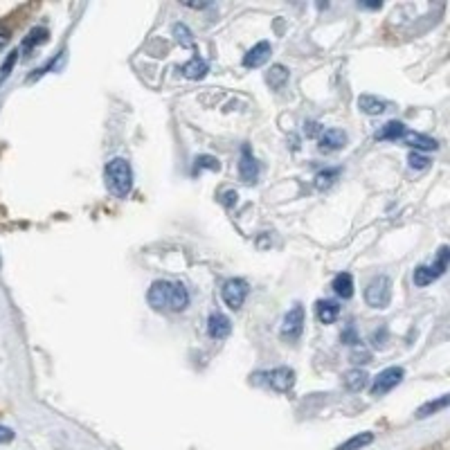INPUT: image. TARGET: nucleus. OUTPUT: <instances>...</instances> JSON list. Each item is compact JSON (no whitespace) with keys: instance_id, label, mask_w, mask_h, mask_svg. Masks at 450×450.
<instances>
[{"instance_id":"5701e85b","label":"nucleus","mask_w":450,"mask_h":450,"mask_svg":"<svg viewBox=\"0 0 450 450\" xmlns=\"http://www.w3.org/2000/svg\"><path fill=\"white\" fill-rule=\"evenodd\" d=\"M46 41H48V29H46V27L32 29L29 37L23 41V50H20V52H29L34 46H41V43H46Z\"/></svg>"},{"instance_id":"bb28decb","label":"nucleus","mask_w":450,"mask_h":450,"mask_svg":"<svg viewBox=\"0 0 450 450\" xmlns=\"http://www.w3.org/2000/svg\"><path fill=\"white\" fill-rule=\"evenodd\" d=\"M412 279H414V286H428V284H432V282H435L432 272H430V268H428V266L414 268Z\"/></svg>"},{"instance_id":"9d476101","label":"nucleus","mask_w":450,"mask_h":450,"mask_svg":"<svg viewBox=\"0 0 450 450\" xmlns=\"http://www.w3.org/2000/svg\"><path fill=\"white\" fill-rule=\"evenodd\" d=\"M268 59H270V43L259 41L257 46H252L244 54V68H261Z\"/></svg>"},{"instance_id":"dca6fc26","label":"nucleus","mask_w":450,"mask_h":450,"mask_svg":"<svg viewBox=\"0 0 450 450\" xmlns=\"http://www.w3.org/2000/svg\"><path fill=\"white\" fill-rule=\"evenodd\" d=\"M331 289H333V293L338 295V298L349 300L351 295H354V277H351L349 272H340V275L333 277Z\"/></svg>"},{"instance_id":"39448f33","label":"nucleus","mask_w":450,"mask_h":450,"mask_svg":"<svg viewBox=\"0 0 450 450\" xmlns=\"http://www.w3.org/2000/svg\"><path fill=\"white\" fill-rule=\"evenodd\" d=\"M403 376H405L403 367H388V369H383L380 374L374 378V385H371V397H383V394L392 392L403 380Z\"/></svg>"},{"instance_id":"9b49d317","label":"nucleus","mask_w":450,"mask_h":450,"mask_svg":"<svg viewBox=\"0 0 450 450\" xmlns=\"http://www.w3.org/2000/svg\"><path fill=\"white\" fill-rule=\"evenodd\" d=\"M232 331V322H230V317L223 315V313H212L210 320H207V333H210L212 340H223L230 336Z\"/></svg>"},{"instance_id":"c85d7f7f","label":"nucleus","mask_w":450,"mask_h":450,"mask_svg":"<svg viewBox=\"0 0 450 450\" xmlns=\"http://www.w3.org/2000/svg\"><path fill=\"white\" fill-rule=\"evenodd\" d=\"M408 162H410V167H412V169H425L428 164H430V160H428V156H423V153H419V151H412V153H410V158H408Z\"/></svg>"},{"instance_id":"b1692460","label":"nucleus","mask_w":450,"mask_h":450,"mask_svg":"<svg viewBox=\"0 0 450 450\" xmlns=\"http://www.w3.org/2000/svg\"><path fill=\"white\" fill-rule=\"evenodd\" d=\"M448 403H450V397H446V394H444L442 399H437V401H430V403L421 405L419 412H416V416H419V419H425V416H430V414H435V412H439V410H444Z\"/></svg>"},{"instance_id":"f8f14e48","label":"nucleus","mask_w":450,"mask_h":450,"mask_svg":"<svg viewBox=\"0 0 450 450\" xmlns=\"http://www.w3.org/2000/svg\"><path fill=\"white\" fill-rule=\"evenodd\" d=\"M405 145L412 147L414 151H437L439 149V142L432 140V138H428V135H421V133H405L401 138Z\"/></svg>"},{"instance_id":"412c9836","label":"nucleus","mask_w":450,"mask_h":450,"mask_svg":"<svg viewBox=\"0 0 450 450\" xmlns=\"http://www.w3.org/2000/svg\"><path fill=\"white\" fill-rule=\"evenodd\" d=\"M371 442H374V435H371V432H360V435H356V437L347 439L345 444H340L336 450H360V448L369 446Z\"/></svg>"},{"instance_id":"393cba45","label":"nucleus","mask_w":450,"mask_h":450,"mask_svg":"<svg viewBox=\"0 0 450 450\" xmlns=\"http://www.w3.org/2000/svg\"><path fill=\"white\" fill-rule=\"evenodd\" d=\"M18 54H20V50L16 48V50H12L7 54V59L3 61V65H0V86H3L7 79H9V74H12V70H14V65H16V61H18Z\"/></svg>"},{"instance_id":"4be33fe9","label":"nucleus","mask_w":450,"mask_h":450,"mask_svg":"<svg viewBox=\"0 0 450 450\" xmlns=\"http://www.w3.org/2000/svg\"><path fill=\"white\" fill-rule=\"evenodd\" d=\"M171 32H173V37H176V41H178L180 48H190V50L194 48V37H192L190 27L185 23H176Z\"/></svg>"},{"instance_id":"f704fd0d","label":"nucleus","mask_w":450,"mask_h":450,"mask_svg":"<svg viewBox=\"0 0 450 450\" xmlns=\"http://www.w3.org/2000/svg\"><path fill=\"white\" fill-rule=\"evenodd\" d=\"M7 43H9V29L0 25V50H3Z\"/></svg>"},{"instance_id":"a211bd4d","label":"nucleus","mask_w":450,"mask_h":450,"mask_svg":"<svg viewBox=\"0 0 450 450\" xmlns=\"http://www.w3.org/2000/svg\"><path fill=\"white\" fill-rule=\"evenodd\" d=\"M266 84L272 88V91H282V88L289 84V70L279 63L272 65V68L266 72Z\"/></svg>"},{"instance_id":"6e6552de","label":"nucleus","mask_w":450,"mask_h":450,"mask_svg":"<svg viewBox=\"0 0 450 450\" xmlns=\"http://www.w3.org/2000/svg\"><path fill=\"white\" fill-rule=\"evenodd\" d=\"M239 176H241V180L244 183H257L259 178V164L255 160V156H252V151L248 147L241 149V158H239Z\"/></svg>"},{"instance_id":"f257e3e1","label":"nucleus","mask_w":450,"mask_h":450,"mask_svg":"<svg viewBox=\"0 0 450 450\" xmlns=\"http://www.w3.org/2000/svg\"><path fill=\"white\" fill-rule=\"evenodd\" d=\"M147 300L156 311H173L178 313L183 309H187L190 304V293L183 284H173V282H164L158 279L151 284V289L147 293Z\"/></svg>"},{"instance_id":"1a4fd4ad","label":"nucleus","mask_w":450,"mask_h":450,"mask_svg":"<svg viewBox=\"0 0 450 450\" xmlns=\"http://www.w3.org/2000/svg\"><path fill=\"white\" fill-rule=\"evenodd\" d=\"M268 385L275 390V392H289L295 385V371L291 367H277L268 371Z\"/></svg>"},{"instance_id":"6ab92c4d","label":"nucleus","mask_w":450,"mask_h":450,"mask_svg":"<svg viewBox=\"0 0 450 450\" xmlns=\"http://www.w3.org/2000/svg\"><path fill=\"white\" fill-rule=\"evenodd\" d=\"M405 133H408V128H405V124L403 122H388L385 126H380V131L376 133V140H392V142H397V140H401Z\"/></svg>"},{"instance_id":"7c9ffc66","label":"nucleus","mask_w":450,"mask_h":450,"mask_svg":"<svg viewBox=\"0 0 450 450\" xmlns=\"http://www.w3.org/2000/svg\"><path fill=\"white\" fill-rule=\"evenodd\" d=\"M322 131H324V126H320V122H306V124H304L306 138H320Z\"/></svg>"},{"instance_id":"0eeeda50","label":"nucleus","mask_w":450,"mask_h":450,"mask_svg":"<svg viewBox=\"0 0 450 450\" xmlns=\"http://www.w3.org/2000/svg\"><path fill=\"white\" fill-rule=\"evenodd\" d=\"M345 145H347V133L340 128H326L320 133V138H317V149H320V153L340 151Z\"/></svg>"},{"instance_id":"f3484780","label":"nucleus","mask_w":450,"mask_h":450,"mask_svg":"<svg viewBox=\"0 0 450 450\" xmlns=\"http://www.w3.org/2000/svg\"><path fill=\"white\" fill-rule=\"evenodd\" d=\"M358 108L363 113H367V115H380V113H385L388 104L383 100H378V97H374V95H360L358 97Z\"/></svg>"},{"instance_id":"20e7f679","label":"nucleus","mask_w":450,"mask_h":450,"mask_svg":"<svg viewBox=\"0 0 450 450\" xmlns=\"http://www.w3.org/2000/svg\"><path fill=\"white\" fill-rule=\"evenodd\" d=\"M304 331V306L302 304H295L293 309L284 315V324H282V338L289 340V343H295L300 340Z\"/></svg>"},{"instance_id":"423d86ee","label":"nucleus","mask_w":450,"mask_h":450,"mask_svg":"<svg viewBox=\"0 0 450 450\" xmlns=\"http://www.w3.org/2000/svg\"><path fill=\"white\" fill-rule=\"evenodd\" d=\"M221 298L230 309H241L248 298V284L244 279H227L221 289Z\"/></svg>"},{"instance_id":"4468645a","label":"nucleus","mask_w":450,"mask_h":450,"mask_svg":"<svg viewBox=\"0 0 450 450\" xmlns=\"http://www.w3.org/2000/svg\"><path fill=\"white\" fill-rule=\"evenodd\" d=\"M315 315H317V320H320L322 324H333L338 320V315H340V306L331 300H322V302H317L315 306Z\"/></svg>"},{"instance_id":"f03ea898","label":"nucleus","mask_w":450,"mask_h":450,"mask_svg":"<svg viewBox=\"0 0 450 450\" xmlns=\"http://www.w3.org/2000/svg\"><path fill=\"white\" fill-rule=\"evenodd\" d=\"M106 187L117 199H126L133 190V169H131L128 160L124 158H113L106 164Z\"/></svg>"},{"instance_id":"cd10ccee","label":"nucleus","mask_w":450,"mask_h":450,"mask_svg":"<svg viewBox=\"0 0 450 450\" xmlns=\"http://www.w3.org/2000/svg\"><path fill=\"white\" fill-rule=\"evenodd\" d=\"M218 160L214 156H199L196 158V171H201V169H210V171H218Z\"/></svg>"},{"instance_id":"2eb2a0df","label":"nucleus","mask_w":450,"mask_h":450,"mask_svg":"<svg viewBox=\"0 0 450 450\" xmlns=\"http://www.w3.org/2000/svg\"><path fill=\"white\" fill-rule=\"evenodd\" d=\"M207 70H210V65H207V61L201 59V57L190 59V61L180 68V72H183L185 77H187V79H194V81L203 79V77L207 74Z\"/></svg>"},{"instance_id":"7ed1b4c3","label":"nucleus","mask_w":450,"mask_h":450,"mask_svg":"<svg viewBox=\"0 0 450 450\" xmlns=\"http://www.w3.org/2000/svg\"><path fill=\"white\" fill-rule=\"evenodd\" d=\"M365 302L371 309H388L392 302V279L385 275L371 279L365 289Z\"/></svg>"},{"instance_id":"aec40b11","label":"nucleus","mask_w":450,"mask_h":450,"mask_svg":"<svg viewBox=\"0 0 450 450\" xmlns=\"http://www.w3.org/2000/svg\"><path fill=\"white\" fill-rule=\"evenodd\" d=\"M448 257H450L448 246H442V248H439L437 259L432 261V266H428V268H430V272H432V277H435V279H439V277H442L444 272L448 270Z\"/></svg>"},{"instance_id":"473e14b6","label":"nucleus","mask_w":450,"mask_h":450,"mask_svg":"<svg viewBox=\"0 0 450 450\" xmlns=\"http://www.w3.org/2000/svg\"><path fill=\"white\" fill-rule=\"evenodd\" d=\"M343 343H347V345H358V343H360V340L356 338V331H354V329H351V326H349L347 331L343 333Z\"/></svg>"},{"instance_id":"a878e982","label":"nucleus","mask_w":450,"mask_h":450,"mask_svg":"<svg viewBox=\"0 0 450 450\" xmlns=\"http://www.w3.org/2000/svg\"><path fill=\"white\" fill-rule=\"evenodd\" d=\"M340 176V171L338 169H326V171H320L315 176V187L317 190H326V187H331L333 185V180Z\"/></svg>"},{"instance_id":"c756f323","label":"nucleus","mask_w":450,"mask_h":450,"mask_svg":"<svg viewBox=\"0 0 450 450\" xmlns=\"http://www.w3.org/2000/svg\"><path fill=\"white\" fill-rule=\"evenodd\" d=\"M371 360V354L365 349V347H356L354 351H351V363H356V365H365Z\"/></svg>"},{"instance_id":"72a5a7b5","label":"nucleus","mask_w":450,"mask_h":450,"mask_svg":"<svg viewBox=\"0 0 450 450\" xmlns=\"http://www.w3.org/2000/svg\"><path fill=\"white\" fill-rule=\"evenodd\" d=\"M237 199H239L237 192H225L223 194V205L225 207H232V205H237Z\"/></svg>"},{"instance_id":"ddd939ff","label":"nucleus","mask_w":450,"mask_h":450,"mask_svg":"<svg viewBox=\"0 0 450 450\" xmlns=\"http://www.w3.org/2000/svg\"><path fill=\"white\" fill-rule=\"evenodd\" d=\"M367 383H369V374L365 369H349L347 374H345V388L349 392H363L367 388Z\"/></svg>"},{"instance_id":"2f4dec72","label":"nucleus","mask_w":450,"mask_h":450,"mask_svg":"<svg viewBox=\"0 0 450 450\" xmlns=\"http://www.w3.org/2000/svg\"><path fill=\"white\" fill-rule=\"evenodd\" d=\"M14 442V430L7 425H0V444H9Z\"/></svg>"}]
</instances>
